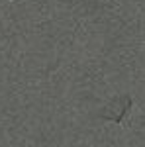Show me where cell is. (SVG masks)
I'll return each instance as SVG.
<instances>
[{
    "label": "cell",
    "instance_id": "1",
    "mask_svg": "<svg viewBox=\"0 0 145 147\" xmlns=\"http://www.w3.org/2000/svg\"><path fill=\"white\" fill-rule=\"evenodd\" d=\"M129 108H132V96H127V94L116 96V98H112V100L106 104V108H104V112H102V118L120 122Z\"/></svg>",
    "mask_w": 145,
    "mask_h": 147
}]
</instances>
